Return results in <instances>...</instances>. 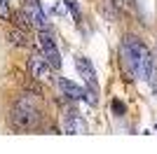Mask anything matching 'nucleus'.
<instances>
[{"mask_svg": "<svg viewBox=\"0 0 157 154\" xmlns=\"http://www.w3.org/2000/svg\"><path fill=\"white\" fill-rule=\"evenodd\" d=\"M0 19H10V2L0 0Z\"/></svg>", "mask_w": 157, "mask_h": 154, "instance_id": "9d476101", "label": "nucleus"}, {"mask_svg": "<svg viewBox=\"0 0 157 154\" xmlns=\"http://www.w3.org/2000/svg\"><path fill=\"white\" fill-rule=\"evenodd\" d=\"M24 14H26V21L33 26V28H38V31H47V14L40 5V0H26L24 2Z\"/></svg>", "mask_w": 157, "mask_h": 154, "instance_id": "7ed1b4c3", "label": "nucleus"}, {"mask_svg": "<svg viewBox=\"0 0 157 154\" xmlns=\"http://www.w3.org/2000/svg\"><path fill=\"white\" fill-rule=\"evenodd\" d=\"M63 131L71 135H82V133H87V122L75 110H71V112L63 115Z\"/></svg>", "mask_w": 157, "mask_h": 154, "instance_id": "39448f33", "label": "nucleus"}, {"mask_svg": "<svg viewBox=\"0 0 157 154\" xmlns=\"http://www.w3.org/2000/svg\"><path fill=\"white\" fill-rule=\"evenodd\" d=\"M75 68H78L80 77H82V79L89 84V89L96 91V89H98V84H96V72H94L92 61H89V58H85V56H78V58H75Z\"/></svg>", "mask_w": 157, "mask_h": 154, "instance_id": "423d86ee", "label": "nucleus"}, {"mask_svg": "<svg viewBox=\"0 0 157 154\" xmlns=\"http://www.w3.org/2000/svg\"><path fill=\"white\" fill-rule=\"evenodd\" d=\"M28 68H31V75H33V77L42 79V77L49 72V68H52V65L47 63L45 56H40V54H31V58H28Z\"/></svg>", "mask_w": 157, "mask_h": 154, "instance_id": "0eeeda50", "label": "nucleus"}, {"mask_svg": "<svg viewBox=\"0 0 157 154\" xmlns=\"http://www.w3.org/2000/svg\"><path fill=\"white\" fill-rule=\"evenodd\" d=\"M59 89L63 96L73 98V101H80V98H85V89L82 86H78L75 82H71V79H66V77H59Z\"/></svg>", "mask_w": 157, "mask_h": 154, "instance_id": "6e6552de", "label": "nucleus"}, {"mask_svg": "<svg viewBox=\"0 0 157 154\" xmlns=\"http://www.w3.org/2000/svg\"><path fill=\"white\" fill-rule=\"evenodd\" d=\"M38 122H40V110L35 105V98L28 96V94L21 96L12 110V124L21 131H28V128L38 126Z\"/></svg>", "mask_w": 157, "mask_h": 154, "instance_id": "f03ea898", "label": "nucleus"}, {"mask_svg": "<svg viewBox=\"0 0 157 154\" xmlns=\"http://www.w3.org/2000/svg\"><path fill=\"white\" fill-rule=\"evenodd\" d=\"M40 49H42V56L47 58V63L52 68H61V54H59L52 35L47 31H40Z\"/></svg>", "mask_w": 157, "mask_h": 154, "instance_id": "20e7f679", "label": "nucleus"}, {"mask_svg": "<svg viewBox=\"0 0 157 154\" xmlns=\"http://www.w3.org/2000/svg\"><path fill=\"white\" fill-rule=\"evenodd\" d=\"M122 58L124 65L129 68V72L138 79H152L155 77V63L148 47L143 42H138L136 38H127L122 45Z\"/></svg>", "mask_w": 157, "mask_h": 154, "instance_id": "f257e3e1", "label": "nucleus"}, {"mask_svg": "<svg viewBox=\"0 0 157 154\" xmlns=\"http://www.w3.org/2000/svg\"><path fill=\"white\" fill-rule=\"evenodd\" d=\"M66 7L71 9L73 19H75V21H80V9H78V2H75V0H66Z\"/></svg>", "mask_w": 157, "mask_h": 154, "instance_id": "1a4fd4ad", "label": "nucleus"}, {"mask_svg": "<svg viewBox=\"0 0 157 154\" xmlns=\"http://www.w3.org/2000/svg\"><path fill=\"white\" fill-rule=\"evenodd\" d=\"M113 112H115V115H124V103L113 101Z\"/></svg>", "mask_w": 157, "mask_h": 154, "instance_id": "9b49d317", "label": "nucleus"}]
</instances>
